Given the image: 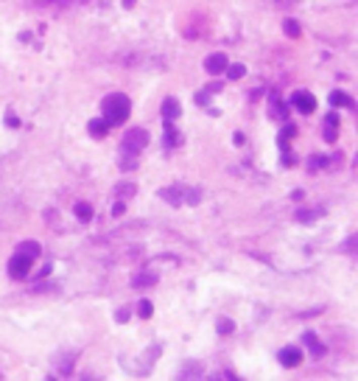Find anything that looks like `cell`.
Segmentation results:
<instances>
[{"mask_svg":"<svg viewBox=\"0 0 358 381\" xmlns=\"http://www.w3.org/2000/svg\"><path fill=\"white\" fill-rule=\"evenodd\" d=\"M277 359H280V364H283V367H297V364L302 362V351H299L297 345L283 348V351L277 353Z\"/></svg>","mask_w":358,"mask_h":381,"instance_id":"cell-5","label":"cell"},{"mask_svg":"<svg viewBox=\"0 0 358 381\" xmlns=\"http://www.w3.org/2000/svg\"><path fill=\"white\" fill-rule=\"evenodd\" d=\"M224 70H227V76H230V79H241L243 73H246V67H243V65H227Z\"/></svg>","mask_w":358,"mask_h":381,"instance_id":"cell-17","label":"cell"},{"mask_svg":"<svg viewBox=\"0 0 358 381\" xmlns=\"http://www.w3.org/2000/svg\"><path fill=\"white\" fill-rule=\"evenodd\" d=\"M272 112H274V115H277V118H280V121H283V118H285V112H283V107H280V104H277V101H274V98H272Z\"/></svg>","mask_w":358,"mask_h":381,"instance_id":"cell-25","label":"cell"},{"mask_svg":"<svg viewBox=\"0 0 358 381\" xmlns=\"http://www.w3.org/2000/svg\"><path fill=\"white\" fill-rule=\"evenodd\" d=\"M87 129H90L92 138H104V135H107V129H110V123L104 121V118H92V121L87 123Z\"/></svg>","mask_w":358,"mask_h":381,"instance_id":"cell-8","label":"cell"},{"mask_svg":"<svg viewBox=\"0 0 358 381\" xmlns=\"http://www.w3.org/2000/svg\"><path fill=\"white\" fill-rule=\"evenodd\" d=\"M148 143V132L146 129H129L126 135H123V151L126 154H137V151H143Z\"/></svg>","mask_w":358,"mask_h":381,"instance_id":"cell-2","label":"cell"},{"mask_svg":"<svg viewBox=\"0 0 358 381\" xmlns=\"http://www.w3.org/2000/svg\"><path fill=\"white\" fill-rule=\"evenodd\" d=\"M137 314L143 317V320H148V317L154 314V306H151V300H140V306H137Z\"/></svg>","mask_w":358,"mask_h":381,"instance_id":"cell-15","label":"cell"},{"mask_svg":"<svg viewBox=\"0 0 358 381\" xmlns=\"http://www.w3.org/2000/svg\"><path fill=\"white\" fill-rule=\"evenodd\" d=\"M73 210H76V219H79V222H90L92 219V205H87V202H79Z\"/></svg>","mask_w":358,"mask_h":381,"instance_id":"cell-14","label":"cell"},{"mask_svg":"<svg viewBox=\"0 0 358 381\" xmlns=\"http://www.w3.org/2000/svg\"><path fill=\"white\" fill-rule=\"evenodd\" d=\"M230 65L227 62V54H210L204 59V70L210 73V76H219V73H224V67Z\"/></svg>","mask_w":358,"mask_h":381,"instance_id":"cell-6","label":"cell"},{"mask_svg":"<svg viewBox=\"0 0 358 381\" xmlns=\"http://www.w3.org/2000/svg\"><path fill=\"white\" fill-rule=\"evenodd\" d=\"M216 328H219V333H232V328L235 325H232V320H219V325Z\"/></svg>","mask_w":358,"mask_h":381,"instance_id":"cell-22","label":"cell"},{"mask_svg":"<svg viewBox=\"0 0 358 381\" xmlns=\"http://www.w3.org/2000/svg\"><path fill=\"white\" fill-rule=\"evenodd\" d=\"M188 202H190V205H196V202H199V191H190V194H188Z\"/></svg>","mask_w":358,"mask_h":381,"instance_id":"cell-27","label":"cell"},{"mask_svg":"<svg viewBox=\"0 0 358 381\" xmlns=\"http://www.w3.org/2000/svg\"><path fill=\"white\" fill-rule=\"evenodd\" d=\"M31 261H34V258H28V255L17 252L12 261H9V275H12V278H17V280L25 278V275H28V269H31Z\"/></svg>","mask_w":358,"mask_h":381,"instance_id":"cell-3","label":"cell"},{"mask_svg":"<svg viewBox=\"0 0 358 381\" xmlns=\"http://www.w3.org/2000/svg\"><path fill=\"white\" fill-rule=\"evenodd\" d=\"M17 252L28 255V258H37V255H42V247H39L37 241H23V244L17 247Z\"/></svg>","mask_w":358,"mask_h":381,"instance_id":"cell-10","label":"cell"},{"mask_svg":"<svg viewBox=\"0 0 358 381\" xmlns=\"http://www.w3.org/2000/svg\"><path fill=\"white\" fill-rule=\"evenodd\" d=\"M302 339H305V345L311 348V353H314V356H322V353H325V348L319 345V339H316V333L305 331V333H302Z\"/></svg>","mask_w":358,"mask_h":381,"instance_id":"cell-9","label":"cell"},{"mask_svg":"<svg viewBox=\"0 0 358 381\" xmlns=\"http://www.w3.org/2000/svg\"><path fill=\"white\" fill-rule=\"evenodd\" d=\"M316 216H322V210H314V213H311V210H299L297 213L299 222H311V219H316Z\"/></svg>","mask_w":358,"mask_h":381,"instance_id":"cell-21","label":"cell"},{"mask_svg":"<svg viewBox=\"0 0 358 381\" xmlns=\"http://www.w3.org/2000/svg\"><path fill=\"white\" fill-rule=\"evenodd\" d=\"M325 163H328V157H322V154H316V157H311V160H308V171H319Z\"/></svg>","mask_w":358,"mask_h":381,"instance_id":"cell-19","label":"cell"},{"mask_svg":"<svg viewBox=\"0 0 358 381\" xmlns=\"http://www.w3.org/2000/svg\"><path fill=\"white\" fill-rule=\"evenodd\" d=\"M123 6H126V9H129V6H134V0H123Z\"/></svg>","mask_w":358,"mask_h":381,"instance_id":"cell-29","label":"cell"},{"mask_svg":"<svg viewBox=\"0 0 358 381\" xmlns=\"http://www.w3.org/2000/svg\"><path fill=\"white\" fill-rule=\"evenodd\" d=\"M123 213H126V205H123V202H115V205H112V216H123Z\"/></svg>","mask_w":358,"mask_h":381,"instance_id":"cell-24","label":"cell"},{"mask_svg":"<svg viewBox=\"0 0 358 381\" xmlns=\"http://www.w3.org/2000/svg\"><path fill=\"white\" fill-rule=\"evenodd\" d=\"M121 168H126V171H132V168H134V160L129 157V154H126V157H123V165H121Z\"/></svg>","mask_w":358,"mask_h":381,"instance_id":"cell-26","label":"cell"},{"mask_svg":"<svg viewBox=\"0 0 358 381\" xmlns=\"http://www.w3.org/2000/svg\"><path fill=\"white\" fill-rule=\"evenodd\" d=\"M42 3H59V6H67V3H73V0H42Z\"/></svg>","mask_w":358,"mask_h":381,"instance_id":"cell-28","label":"cell"},{"mask_svg":"<svg viewBox=\"0 0 358 381\" xmlns=\"http://www.w3.org/2000/svg\"><path fill=\"white\" fill-rule=\"evenodd\" d=\"M101 109H104V121L110 123V126H118V123H123L129 118L132 104H129V98L123 96V93H112V96L104 98Z\"/></svg>","mask_w":358,"mask_h":381,"instance_id":"cell-1","label":"cell"},{"mask_svg":"<svg viewBox=\"0 0 358 381\" xmlns=\"http://www.w3.org/2000/svg\"><path fill=\"white\" fill-rule=\"evenodd\" d=\"M179 112H182V107H179L176 98H165V101H163V118H165V121H176Z\"/></svg>","mask_w":358,"mask_h":381,"instance_id":"cell-7","label":"cell"},{"mask_svg":"<svg viewBox=\"0 0 358 381\" xmlns=\"http://www.w3.org/2000/svg\"><path fill=\"white\" fill-rule=\"evenodd\" d=\"M165 123H168V121H165ZM165 140H168V146H176V143H179V135L171 129V123H168V129H165Z\"/></svg>","mask_w":358,"mask_h":381,"instance_id":"cell-20","label":"cell"},{"mask_svg":"<svg viewBox=\"0 0 358 381\" xmlns=\"http://www.w3.org/2000/svg\"><path fill=\"white\" fill-rule=\"evenodd\" d=\"M330 104H333V107H355V104H352V98L347 96V93H341V90L330 93Z\"/></svg>","mask_w":358,"mask_h":381,"instance_id":"cell-11","label":"cell"},{"mask_svg":"<svg viewBox=\"0 0 358 381\" xmlns=\"http://www.w3.org/2000/svg\"><path fill=\"white\" fill-rule=\"evenodd\" d=\"M118 194H121V196H132V194H134V185L123 182V185H118Z\"/></svg>","mask_w":358,"mask_h":381,"instance_id":"cell-23","label":"cell"},{"mask_svg":"<svg viewBox=\"0 0 358 381\" xmlns=\"http://www.w3.org/2000/svg\"><path fill=\"white\" fill-rule=\"evenodd\" d=\"M134 286H137V289H146V286H154L157 283V275H151V272H140L137 278L132 280Z\"/></svg>","mask_w":358,"mask_h":381,"instance_id":"cell-12","label":"cell"},{"mask_svg":"<svg viewBox=\"0 0 358 381\" xmlns=\"http://www.w3.org/2000/svg\"><path fill=\"white\" fill-rule=\"evenodd\" d=\"M297 135V129L294 126H283V132H280V149L285 151V146H288V138H294Z\"/></svg>","mask_w":358,"mask_h":381,"instance_id":"cell-16","label":"cell"},{"mask_svg":"<svg viewBox=\"0 0 358 381\" xmlns=\"http://www.w3.org/2000/svg\"><path fill=\"white\" fill-rule=\"evenodd\" d=\"M160 196H163L165 202H171V205H179V202H182V191H176V188H163Z\"/></svg>","mask_w":358,"mask_h":381,"instance_id":"cell-13","label":"cell"},{"mask_svg":"<svg viewBox=\"0 0 358 381\" xmlns=\"http://www.w3.org/2000/svg\"><path fill=\"white\" fill-rule=\"evenodd\" d=\"M283 28H285V34H288V36H299V23H297V20H285Z\"/></svg>","mask_w":358,"mask_h":381,"instance_id":"cell-18","label":"cell"},{"mask_svg":"<svg viewBox=\"0 0 358 381\" xmlns=\"http://www.w3.org/2000/svg\"><path fill=\"white\" fill-rule=\"evenodd\" d=\"M291 104L299 109V112H305V115H311V112L316 109V98L311 96V93H305V90H297V93H294V96H291Z\"/></svg>","mask_w":358,"mask_h":381,"instance_id":"cell-4","label":"cell"}]
</instances>
